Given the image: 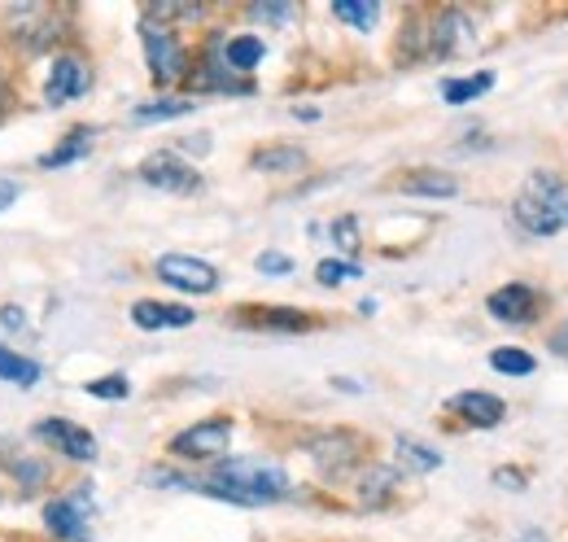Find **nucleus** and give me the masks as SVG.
I'll return each instance as SVG.
<instances>
[{
    "mask_svg": "<svg viewBox=\"0 0 568 542\" xmlns=\"http://www.w3.org/2000/svg\"><path fill=\"white\" fill-rule=\"evenodd\" d=\"M490 88H495V70H477L473 79H446L442 83V101L446 106H468V101H477Z\"/></svg>",
    "mask_w": 568,
    "mask_h": 542,
    "instance_id": "nucleus-15",
    "label": "nucleus"
},
{
    "mask_svg": "<svg viewBox=\"0 0 568 542\" xmlns=\"http://www.w3.org/2000/svg\"><path fill=\"white\" fill-rule=\"evenodd\" d=\"M516 542H547V539H542L538 530H525V534H520V539H516Z\"/></svg>",
    "mask_w": 568,
    "mask_h": 542,
    "instance_id": "nucleus-33",
    "label": "nucleus"
},
{
    "mask_svg": "<svg viewBox=\"0 0 568 542\" xmlns=\"http://www.w3.org/2000/svg\"><path fill=\"white\" fill-rule=\"evenodd\" d=\"M263 58H267V44L258 36H236V40L223 44V67L236 70V74H250Z\"/></svg>",
    "mask_w": 568,
    "mask_h": 542,
    "instance_id": "nucleus-14",
    "label": "nucleus"
},
{
    "mask_svg": "<svg viewBox=\"0 0 568 542\" xmlns=\"http://www.w3.org/2000/svg\"><path fill=\"white\" fill-rule=\"evenodd\" d=\"M403 193H420V198H455L459 193V180L446 175V171H412L403 180Z\"/></svg>",
    "mask_w": 568,
    "mask_h": 542,
    "instance_id": "nucleus-18",
    "label": "nucleus"
},
{
    "mask_svg": "<svg viewBox=\"0 0 568 542\" xmlns=\"http://www.w3.org/2000/svg\"><path fill=\"white\" fill-rule=\"evenodd\" d=\"M490 315H495L498 324H529L534 320V311H538V293L529 289V284H520V280H511V284H503L490 293Z\"/></svg>",
    "mask_w": 568,
    "mask_h": 542,
    "instance_id": "nucleus-8",
    "label": "nucleus"
},
{
    "mask_svg": "<svg viewBox=\"0 0 568 542\" xmlns=\"http://www.w3.org/2000/svg\"><path fill=\"white\" fill-rule=\"evenodd\" d=\"M92 140H97L92 128H74V132L67 136L53 153H44V158H40V167H44V171H53V167H71V162H79L83 153H92Z\"/></svg>",
    "mask_w": 568,
    "mask_h": 542,
    "instance_id": "nucleus-16",
    "label": "nucleus"
},
{
    "mask_svg": "<svg viewBox=\"0 0 568 542\" xmlns=\"http://www.w3.org/2000/svg\"><path fill=\"white\" fill-rule=\"evenodd\" d=\"M132 320L144 333H162V329H189L197 315L189 307H175V302H153V298H141L132 307Z\"/></svg>",
    "mask_w": 568,
    "mask_h": 542,
    "instance_id": "nucleus-11",
    "label": "nucleus"
},
{
    "mask_svg": "<svg viewBox=\"0 0 568 542\" xmlns=\"http://www.w3.org/2000/svg\"><path fill=\"white\" fill-rule=\"evenodd\" d=\"M36 438H44L62 460H74V464H88V460H97V438L83 429V424H74V420H62V415H53V420H40L36 424Z\"/></svg>",
    "mask_w": 568,
    "mask_h": 542,
    "instance_id": "nucleus-6",
    "label": "nucleus"
},
{
    "mask_svg": "<svg viewBox=\"0 0 568 542\" xmlns=\"http://www.w3.org/2000/svg\"><path fill=\"white\" fill-rule=\"evenodd\" d=\"M254 167L258 171H302L306 167V153L297 144H267L254 153Z\"/></svg>",
    "mask_w": 568,
    "mask_h": 542,
    "instance_id": "nucleus-20",
    "label": "nucleus"
},
{
    "mask_svg": "<svg viewBox=\"0 0 568 542\" xmlns=\"http://www.w3.org/2000/svg\"><path fill=\"white\" fill-rule=\"evenodd\" d=\"M490 368L503 372V377H529L538 363H534V354L520 350V345H498L495 354H490Z\"/></svg>",
    "mask_w": 568,
    "mask_h": 542,
    "instance_id": "nucleus-23",
    "label": "nucleus"
},
{
    "mask_svg": "<svg viewBox=\"0 0 568 542\" xmlns=\"http://www.w3.org/2000/svg\"><path fill=\"white\" fill-rule=\"evenodd\" d=\"M193 110V101L184 97H166V101H149V106H136V123H171V119H184Z\"/></svg>",
    "mask_w": 568,
    "mask_h": 542,
    "instance_id": "nucleus-22",
    "label": "nucleus"
},
{
    "mask_svg": "<svg viewBox=\"0 0 568 542\" xmlns=\"http://www.w3.org/2000/svg\"><path fill=\"white\" fill-rule=\"evenodd\" d=\"M141 180L158 193H171V198H193L202 189V175L171 149H158L141 162Z\"/></svg>",
    "mask_w": 568,
    "mask_h": 542,
    "instance_id": "nucleus-2",
    "label": "nucleus"
},
{
    "mask_svg": "<svg viewBox=\"0 0 568 542\" xmlns=\"http://www.w3.org/2000/svg\"><path fill=\"white\" fill-rule=\"evenodd\" d=\"M511 214H516V223H520L529 237H556V232H565V228H560V223H556V219H551L542 205L529 198V193H525V198H516Z\"/></svg>",
    "mask_w": 568,
    "mask_h": 542,
    "instance_id": "nucleus-17",
    "label": "nucleus"
},
{
    "mask_svg": "<svg viewBox=\"0 0 568 542\" xmlns=\"http://www.w3.org/2000/svg\"><path fill=\"white\" fill-rule=\"evenodd\" d=\"M495 481L498 485H525V473H507V469H503V473H495Z\"/></svg>",
    "mask_w": 568,
    "mask_h": 542,
    "instance_id": "nucleus-31",
    "label": "nucleus"
},
{
    "mask_svg": "<svg viewBox=\"0 0 568 542\" xmlns=\"http://www.w3.org/2000/svg\"><path fill=\"white\" fill-rule=\"evenodd\" d=\"M250 18H258V22H288L293 18V4H284V0H263V4H254L250 9Z\"/></svg>",
    "mask_w": 568,
    "mask_h": 542,
    "instance_id": "nucleus-27",
    "label": "nucleus"
},
{
    "mask_svg": "<svg viewBox=\"0 0 568 542\" xmlns=\"http://www.w3.org/2000/svg\"><path fill=\"white\" fill-rule=\"evenodd\" d=\"M83 390H88L92 399H105V403H114V399H128V394H132L128 377H97V381H88Z\"/></svg>",
    "mask_w": 568,
    "mask_h": 542,
    "instance_id": "nucleus-25",
    "label": "nucleus"
},
{
    "mask_svg": "<svg viewBox=\"0 0 568 542\" xmlns=\"http://www.w3.org/2000/svg\"><path fill=\"white\" fill-rule=\"evenodd\" d=\"M232 324L267 329V333H306V329H315V320L306 311H293V307H236Z\"/></svg>",
    "mask_w": 568,
    "mask_h": 542,
    "instance_id": "nucleus-7",
    "label": "nucleus"
},
{
    "mask_svg": "<svg viewBox=\"0 0 568 542\" xmlns=\"http://www.w3.org/2000/svg\"><path fill=\"white\" fill-rule=\"evenodd\" d=\"M333 385H337V390H346V394H363V390H358V381H346V377H333Z\"/></svg>",
    "mask_w": 568,
    "mask_h": 542,
    "instance_id": "nucleus-32",
    "label": "nucleus"
},
{
    "mask_svg": "<svg viewBox=\"0 0 568 542\" xmlns=\"http://www.w3.org/2000/svg\"><path fill=\"white\" fill-rule=\"evenodd\" d=\"M88 83H92V74H88V67L79 62V58H58L53 62V70H49V83H44V101L49 106H67V101H74V97H83L88 92Z\"/></svg>",
    "mask_w": 568,
    "mask_h": 542,
    "instance_id": "nucleus-9",
    "label": "nucleus"
},
{
    "mask_svg": "<svg viewBox=\"0 0 568 542\" xmlns=\"http://www.w3.org/2000/svg\"><path fill=\"white\" fill-rule=\"evenodd\" d=\"M398 455L407 460V469H416V473H437L442 469V455L425 446V442H416V438H398Z\"/></svg>",
    "mask_w": 568,
    "mask_h": 542,
    "instance_id": "nucleus-24",
    "label": "nucleus"
},
{
    "mask_svg": "<svg viewBox=\"0 0 568 542\" xmlns=\"http://www.w3.org/2000/svg\"><path fill=\"white\" fill-rule=\"evenodd\" d=\"M333 241L346 250V254H355L358 250V223H355V214H342L337 223H333Z\"/></svg>",
    "mask_w": 568,
    "mask_h": 542,
    "instance_id": "nucleus-28",
    "label": "nucleus"
},
{
    "mask_svg": "<svg viewBox=\"0 0 568 542\" xmlns=\"http://www.w3.org/2000/svg\"><path fill=\"white\" fill-rule=\"evenodd\" d=\"M450 411H455L459 420H468L473 429H495V424H503V415H507L503 399L486 394V390H464V394H455V399H450Z\"/></svg>",
    "mask_w": 568,
    "mask_h": 542,
    "instance_id": "nucleus-10",
    "label": "nucleus"
},
{
    "mask_svg": "<svg viewBox=\"0 0 568 542\" xmlns=\"http://www.w3.org/2000/svg\"><path fill=\"white\" fill-rule=\"evenodd\" d=\"M358 275V263H342V259H324L320 268H315V280L320 284H337V280H351Z\"/></svg>",
    "mask_w": 568,
    "mask_h": 542,
    "instance_id": "nucleus-26",
    "label": "nucleus"
},
{
    "mask_svg": "<svg viewBox=\"0 0 568 542\" xmlns=\"http://www.w3.org/2000/svg\"><path fill=\"white\" fill-rule=\"evenodd\" d=\"M254 268L263 271V275H288V271H293V259H284V254H258Z\"/></svg>",
    "mask_w": 568,
    "mask_h": 542,
    "instance_id": "nucleus-29",
    "label": "nucleus"
},
{
    "mask_svg": "<svg viewBox=\"0 0 568 542\" xmlns=\"http://www.w3.org/2000/svg\"><path fill=\"white\" fill-rule=\"evenodd\" d=\"M333 13L355 31H372L381 22V4L376 0H333Z\"/></svg>",
    "mask_w": 568,
    "mask_h": 542,
    "instance_id": "nucleus-21",
    "label": "nucleus"
},
{
    "mask_svg": "<svg viewBox=\"0 0 568 542\" xmlns=\"http://www.w3.org/2000/svg\"><path fill=\"white\" fill-rule=\"evenodd\" d=\"M153 268L180 293H214L219 289V268L206 259H193V254H162Z\"/></svg>",
    "mask_w": 568,
    "mask_h": 542,
    "instance_id": "nucleus-4",
    "label": "nucleus"
},
{
    "mask_svg": "<svg viewBox=\"0 0 568 542\" xmlns=\"http://www.w3.org/2000/svg\"><path fill=\"white\" fill-rule=\"evenodd\" d=\"M49 534L62 542H92V490H71L44 508Z\"/></svg>",
    "mask_w": 568,
    "mask_h": 542,
    "instance_id": "nucleus-3",
    "label": "nucleus"
},
{
    "mask_svg": "<svg viewBox=\"0 0 568 542\" xmlns=\"http://www.w3.org/2000/svg\"><path fill=\"white\" fill-rule=\"evenodd\" d=\"M18 193H22L18 180H4V175H0V210H9V205L18 202Z\"/></svg>",
    "mask_w": 568,
    "mask_h": 542,
    "instance_id": "nucleus-30",
    "label": "nucleus"
},
{
    "mask_svg": "<svg viewBox=\"0 0 568 542\" xmlns=\"http://www.w3.org/2000/svg\"><path fill=\"white\" fill-rule=\"evenodd\" d=\"M529 198L542 205L560 228H568V180H551V175H534Z\"/></svg>",
    "mask_w": 568,
    "mask_h": 542,
    "instance_id": "nucleus-13",
    "label": "nucleus"
},
{
    "mask_svg": "<svg viewBox=\"0 0 568 542\" xmlns=\"http://www.w3.org/2000/svg\"><path fill=\"white\" fill-rule=\"evenodd\" d=\"M141 44H144L149 74H153L158 83H175V79L189 70V58H184V49H180V40H175L171 27H162V22H153V18H141Z\"/></svg>",
    "mask_w": 568,
    "mask_h": 542,
    "instance_id": "nucleus-1",
    "label": "nucleus"
},
{
    "mask_svg": "<svg viewBox=\"0 0 568 542\" xmlns=\"http://www.w3.org/2000/svg\"><path fill=\"white\" fill-rule=\"evenodd\" d=\"M0 381H9V385H18V390H27V385H36V381H40V363H36V359H27V354H18V350H9V345H0Z\"/></svg>",
    "mask_w": 568,
    "mask_h": 542,
    "instance_id": "nucleus-19",
    "label": "nucleus"
},
{
    "mask_svg": "<svg viewBox=\"0 0 568 542\" xmlns=\"http://www.w3.org/2000/svg\"><path fill=\"white\" fill-rule=\"evenodd\" d=\"M227 442H232V420L214 415V420H202V424L175 433L171 438V451L184 455V460H219L227 451Z\"/></svg>",
    "mask_w": 568,
    "mask_h": 542,
    "instance_id": "nucleus-5",
    "label": "nucleus"
},
{
    "mask_svg": "<svg viewBox=\"0 0 568 542\" xmlns=\"http://www.w3.org/2000/svg\"><path fill=\"white\" fill-rule=\"evenodd\" d=\"M468 40H473L468 18H464L459 9H446V13L437 18V27H433V53H437V58H450V53L468 49Z\"/></svg>",
    "mask_w": 568,
    "mask_h": 542,
    "instance_id": "nucleus-12",
    "label": "nucleus"
}]
</instances>
